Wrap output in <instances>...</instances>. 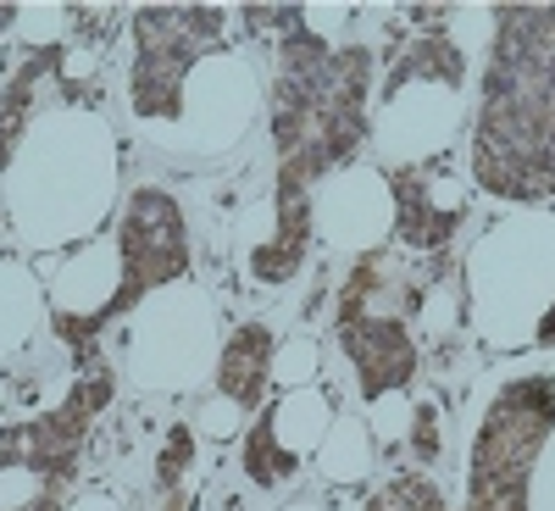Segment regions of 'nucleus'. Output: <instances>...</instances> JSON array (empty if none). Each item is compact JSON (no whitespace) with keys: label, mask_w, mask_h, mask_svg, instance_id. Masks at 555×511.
I'll use <instances>...</instances> for the list:
<instances>
[{"label":"nucleus","mask_w":555,"mask_h":511,"mask_svg":"<svg viewBox=\"0 0 555 511\" xmlns=\"http://www.w3.org/2000/svg\"><path fill=\"white\" fill-rule=\"evenodd\" d=\"M473 167L489 195H555V12L544 7L500 12Z\"/></svg>","instance_id":"nucleus-1"},{"label":"nucleus","mask_w":555,"mask_h":511,"mask_svg":"<svg viewBox=\"0 0 555 511\" xmlns=\"http://www.w3.org/2000/svg\"><path fill=\"white\" fill-rule=\"evenodd\" d=\"M550 429H555V379L505 384L473 445L467 511H528V478Z\"/></svg>","instance_id":"nucleus-2"},{"label":"nucleus","mask_w":555,"mask_h":511,"mask_svg":"<svg viewBox=\"0 0 555 511\" xmlns=\"http://www.w3.org/2000/svg\"><path fill=\"white\" fill-rule=\"evenodd\" d=\"M183 272H190V228H183L178 201L167 190H139L128 201V217H122V284H117V295L106 306H95L89 317H56V334L83 356L112 317L133 311L151 290L172 284Z\"/></svg>","instance_id":"nucleus-3"},{"label":"nucleus","mask_w":555,"mask_h":511,"mask_svg":"<svg viewBox=\"0 0 555 511\" xmlns=\"http://www.w3.org/2000/svg\"><path fill=\"white\" fill-rule=\"evenodd\" d=\"M222 34V12L211 7H151L133 17L139 62H133V106L145 117H172L183 101V78L195 56Z\"/></svg>","instance_id":"nucleus-4"},{"label":"nucleus","mask_w":555,"mask_h":511,"mask_svg":"<svg viewBox=\"0 0 555 511\" xmlns=\"http://www.w3.org/2000/svg\"><path fill=\"white\" fill-rule=\"evenodd\" d=\"M106 400H112V379L106 373L78 379V389L62 400V411L39 417V423H28V429L0 434V461L12 456V468H34V473L62 484L73 473V456H78L83 434H89V417H95Z\"/></svg>","instance_id":"nucleus-5"},{"label":"nucleus","mask_w":555,"mask_h":511,"mask_svg":"<svg viewBox=\"0 0 555 511\" xmlns=\"http://www.w3.org/2000/svg\"><path fill=\"white\" fill-rule=\"evenodd\" d=\"M339 345H345V356L356 361L366 400H384L389 389H400V384L416 379V345H411V334L400 329V322H384V317H345V322H339Z\"/></svg>","instance_id":"nucleus-6"},{"label":"nucleus","mask_w":555,"mask_h":511,"mask_svg":"<svg viewBox=\"0 0 555 511\" xmlns=\"http://www.w3.org/2000/svg\"><path fill=\"white\" fill-rule=\"evenodd\" d=\"M306 245H311V206H306V183H289L278 178V228L272 240L250 251V272L261 284H284L295 278V267L306 261Z\"/></svg>","instance_id":"nucleus-7"},{"label":"nucleus","mask_w":555,"mask_h":511,"mask_svg":"<svg viewBox=\"0 0 555 511\" xmlns=\"http://www.w3.org/2000/svg\"><path fill=\"white\" fill-rule=\"evenodd\" d=\"M423 183H428V173H395V206H400V240L405 245H416V251H439L450 234H455V228H461V217H467V206H461V201H434L428 190H423Z\"/></svg>","instance_id":"nucleus-8"},{"label":"nucleus","mask_w":555,"mask_h":511,"mask_svg":"<svg viewBox=\"0 0 555 511\" xmlns=\"http://www.w3.org/2000/svg\"><path fill=\"white\" fill-rule=\"evenodd\" d=\"M267 367H272V334L261 322H245V329H234V340L222 345L217 384L234 406H256L267 395Z\"/></svg>","instance_id":"nucleus-9"},{"label":"nucleus","mask_w":555,"mask_h":511,"mask_svg":"<svg viewBox=\"0 0 555 511\" xmlns=\"http://www.w3.org/2000/svg\"><path fill=\"white\" fill-rule=\"evenodd\" d=\"M405 78H439V84H461V51L450 39H416L411 51L400 56V73L389 78V89H400Z\"/></svg>","instance_id":"nucleus-10"},{"label":"nucleus","mask_w":555,"mask_h":511,"mask_svg":"<svg viewBox=\"0 0 555 511\" xmlns=\"http://www.w3.org/2000/svg\"><path fill=\"white\" fill-rule=\"evenodd\" d=\"M245 468H250V478L267 484V489H278V484L295 473V456L278 445V429H272V423L250 429V439H245Z\"/></svg>","instance_id":"nucleus-11"},{"label":"nucleus","mask_w":555,"mask_h":511,"mask_svg":"<svg viewBox=\"0 0 555 511\" xmlns=\"http://www.w3.org/2000/svg\"><path fill=\"white\" fill-rule=\"evenodd\" d=\"M44 62H51V51L34 56V62L17 73V84L0 95V167H7V156H12V139H17V128H23V117H28V95H34V78L44 73Z\"/></svg>","instance_id":"nucleus-12"},{"label":"nucleus","mask_w":555,"mask_h":511,"mask_svg":"<svg viewBox=\"0 0 555 511\" xmlns=\"http://www.w3.org/2000/svg\"><path fill=\"white\" fill-rule=\"evenodd\" d=\"M373 511H444V500H439L434 484H423V478H395V484L373 500Z\"/></svg>","instance_id":"nucleus-13"},{"label":"nucleus","mask_w":555,"mask_h":511,"mask_svg":"<svg viewBox=\"0 0 555 511\" xmlns=\"http://www.w3.org/2000/svg\"><path fill=\"white\" fill-rule=\"evenodd\" d=\"M190 456H195V434H190V423H178L172 439H167V450H162V461H156V478L172 489L183 478V468H190Z\"/></svg>","instance_id":"nucleus-14"},{"label":"nucleus","mask_w":555,"mask_h":511,"mask_svg":"<svg viewBox=\"0 0 555 511\" xmlns=\"http://www.w3.org/2000/svg\"><path fill=\"white\" fill-rule=\"evenodd\" d=\"M539 340H550V345H555V311H550V317L539 322Z\"/></svg>","instance_id":"nucleus-15"},{"label":"nucleus","mask_w":555,"mask_h":511,"mask_svg":"<svg viewBox=\"0 0 555 511\" xmlns=\"http://www.w3.org/2000/svg\"><path fill=\"white\" fill-rule=\"evenodd\" d=\"M12 23V7H0V28H7Z\"/></svg>","instance_id":"nucleus-16"},{"label":"nucleus","mask_w":555,"mask_h":511,"mask_svg":"<svg viewBox=\"0 0 555 511\" xmlns=\"http://www.w3.org/2000/svg\"><path fill=\"white\" fill-rule=\"evenodd\" d=\"M167 511H190V506H183V500H172V506H167Z\"/></svg>","instance_id":"nucleus-17"}]
</instances>
